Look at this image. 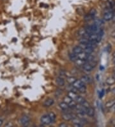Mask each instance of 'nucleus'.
Instances as JSON below:
<instances>
[{
	"instance_id": "1",
	"label": "nucleus",
	"mask_w": 115,
	"mask_h": 127,
	"mask_svg": "<svg viewBox=\"0 0 115 127\" xmlns=\"http://www.w3.org/2000/svg\"><path fill=\"white\" fill-rule=\"evenodd\" d=\"M75 88H76L79 93H85L86 92V84H84L81 80H76L73 84H72Z\"/></svg>"
},
{
	"instance_id": "2",
	"label": "nucleus",
	"mask_w": 115,
	"mask_h": 127,
	"mask_svg": "<svg viewBox=\"0 0 115 127\" xmlns=\"http://www.w3.org/2000/svg\"><path fill=\"white\" fill-rule=\"evenodd\" d=\"M71 121L73 125H74L75 127H83L84 125H85L87 123V120L84 118H79L76 116H75Z\"/></svg>"
},
{
	"instance_id": "3",
	"label": "nucleus",
	"mask_w": 115,
	"mask_h": 127,
	"mask_svg": "<svg viewBox=\"0 0 115 127\" xmlns=\"http://www.w3.org/2000/svg\"><path fill=\"white\" fill-rule=\"evenodd\" d=\"M96 65H97V62L95 60L94 61L86 62V63L82 66V68L86 72H91L96 67Z\"/></svg>"
},
{
	"instance_id": "4",
	"label": "nucleus",
	"mask_w": 115,
	"mask_h": 127,
	"mask_svg": "<svg viewBox=\"0 0 115 127\" xmlns=\"http://www.w3.org/2000/svg\"><path fill=\"white\" fill-rule=\"evenodd\" d=\"M113 16H114V12L111 10L106 9V11L104 12L103 15V20L106 21H109L113 19Z\"/></svg>"
},
{
	"instance_id": "5",
	"label": "nucleus",
	"mask_w": 115,
	"mask_h": 127,
	"mask_svg": "<svg viewBox=\"0 0 115 127\" xmlns=\"http://www.w3.org/2000/svg\"><path fill=\"white\" fill-rule=\"evenodd\" d=\"M40 122L43 126H48V125L52 124L51 119H50L49 116L48 114H45V115H43L41 117Z\"/></svg>"
},
{
	"instance_id": "6",
	"label": "nucleus",
	"mask_w": 115,
	"mask_h": 127,
	"mask_svg": "<svg viewBox=\"0 0 115 127\" xmlns=\"http://www.w3.org/2000/svg\"><path fill=\"white\" fill-rule=\"evenodd\" d=\"M63 102H65L66 103H67L68 105L71 108V109H75L76 107L77 103L74 101V100L71 99L69 96H66L63 99Z\"/></svg>"
},
{
	"instance_id": "7",
	"label": "nucleus",
	"mask_w": 115,
	"mask_h": 127,
	"mask_svg": "<svg viewBox=\"0 0 115 127\" xmlns=\"http://www.w3.org/2000/svg\"><path fill=\"white\" fill-rule=\"evenodd\" d=\"M30 118H29L28 116H22L21 118H20L19 119V123L22 126H24V127H26V126H28L29 124L30 123Z\"/></svg>"
},
{
	"instance_id": "8",
	"label": "nucleus",
	"mask_w": 115,
	"mask_h": 127,
	"mask_svg": "<svg viewBox=\"0 0 115 127\" xmlns=\"http://www.w3.org/2000/svg\"><path fill=\"white\" fill-rule=\"evenodd\" d=\"M59 107L61 109V110L63 112H67L70 111V109H72L70 108L68 105L67 103H66L65 102H62L59 104Z\"/></svg>"
},
{
	"instance_id": "9",
	"label": "nucleus",
	"mask_w": 115,
	"mask_h": 127,
	"mask_svg": "<svg viewBox=\"0 0 115 127\" xmlns=\"http://www.w3.org/2000/svg\"><path fill=\"white\" fill-rule=\"evenodd\" d=\"M75 116L73 114L70 113L69 112H63L62 114V118L65 121H70L72 120L73 118H74Z\"/></svg>"
},
{
	"instance_id": "10",
	"label": "nucleus",
	"mask_w": 115,
	"mask_h": 127,
	"mask_svg": "<svg viewBox=\"0 0 115 127\" xmlns=\"http://www.w3.org/2000/svg\"><path fill=\"white\" fill-rule=\"evenodd\" d=\"M77 35L78 36L80 37V38H88L89 37V35L87 34L86 30L84 28H82L79 30L78 32H77Z\"/></svg>"
},
{
	"instance_id": "11",
	"label": "nucleus",
	"mask_w": 115,
	"mask_h": 127,
	"mask_svg": "<svg viewBox=\"0 0 115 127\" xmlns=\"http://www.w3.org/2000/svg\"><path fill=\"white\" fill-rule=\"evenodd\" d=\"M81 80L83 82L84 84H90L91 82H92V78H91L90 76L89 75H84L81 78Z\"/></svg>"
},
{
	"instance_id": "12",
	"label": "nucleus",
	"mask_w": 115,
	"mask_h": 127,
	"mask_svg": "<svg viewBox=\"0 0 115 127\" xmlns=\"http://www.w3.org/2000/svg\"><path fill=\"white\" fill-rule=\"evenodd\" d=\"M54 103V100L52 98H48L47 100L44 101L43 103V106L44 107H49L52 106V105Z\"/></svg>"
},
{
	"instance_id": "13",
	"label": "nucleus",
	"mask_w": 115,
	"mask_h": 127,
	"mask_svg": "<svg viewBox=\"0 0 115 127\" xmlns=\"http://www.w3.org/2000/svg\"><path fill=\"white\" fill-rule=\"evenodd\" d=\"M104 29H103L102 28H100L99 30V32H97V42H98V43H99L101 41L102 37L104 36Z\"/></svg>"
},
{
	"instance_id": "14",
	"label": "nucleus",
	"mask_w": 115,
	"mask_h": 127,
	"mask_svg": "<svg viewBox=\"0 0 115 127\" xmlns=\"http://www.w3.org/2000/svg\"><path fill=\"white\" fill-rule=\"evenodd\" d=\"M86 115L90 118H92L95 116V109L92 107H89L86 109Z\"/></svg>"
},
{
	"instance_id": "15",
	"label": "nucleus",
	"mask_w": 115,
	"mask_h": 127,
	"mask_svg": "<svg viewBox=\"0 0 115 127\" xmlns=\"http://www.w3.org/2000/svg\"><path fill=\"white\" fill-rule=\"evenodd\" d=\"M56 83L59 86H64L65 84V78L63 77H61V76H59L58 77L56 78Z\"/></svg>"
},
{
	"instance_id": "16",
	"label": "nucleus",
	"mask_w": 115,
	"mask_h": 127,
	"mask_svg": "<svg viewBox=\"0 0 115 127\" xmlns=\"http://www.w3.org/2000/svg\"><path fill=\"white\" fill-rule=\"evenodd\" d=\"M78 96H79V94L77 93H74V92H72V91H68V96H69L74 101H75L77 98L78 97Z\"/></svg>"
},
{
	"instance_id": "17",
	"label": "nucleus",
	"mask_w": 115,
	"mask_h": 127,
	"mask_svg": "<svg viewBox=\"0 0 115 127\" xmlns=\"http://www.w3.org/2000/svg\"><path fill=\"white\" fill-rule=\"evenodd\" d=\"M83 51V50L82 49V48L79 45L76 46L73 48V50H72V52L74 53L75 54H79Z\"/></svg>"
},
{
	"instance_id": "18",
	"label": "nucleus",
	"mask_w": 115,
	"mask_h": 127,
	"mask_svg": "<svg viewBox=\"0 0 115 127\" xmlns=\"http://www.w3.org/2000/svg\"><path fill=\"white\" fill-rule=\"evenodd\" d=\"M48 115H49L50 119H51V123H52V124H53V123L56 122V115L55 114V113L51 112H49V113L48 114Z\"/></svg>"
},
{
	"instance_id": "19",
	"label": "nucleus",
	"mask_w": 115,
	"mask_h": 127,
	"mask_svg": "<svg viewBox=\"0 0 115 127\" xmlns=\"http://www.w3.org/2000/svg\"><path fill=\"white\" fill-rule=\"evenodd\" d=\"M69 58H70V60L72 62H75L77 60L79 59L78 58V56H77V54H75L74 53L72 52L71 53L69 54Z\"/></svg>"
},
{
	"instance_id": "20",
	"label": "nucleus",
	"mask_w": 115,
	"mask_h": 127,
	"mask_svg": "<svg viewBox=\"0 0 115 127\" xmlns=\"http://www.w3.org/2000/svg\"><path fill=\"white\" fill-rule=\"evenodd\" d=\"M93 23L96 24L97 26H99V27H102V25H104V21L102 19H94Z\"/></svg>"
},
{
	"instance_id": "21",
	"label": "nucleus",
	"mask_w": 115,
	"mask_h": 127,
	"mask_svg": "<svg viewBox=\"0 0 115 127\" xmlns=\"http://www.w3.org/2000/svg\"><path fill=\"white\" fill-rule=\"evenodd\" d=\"M88 14L90 15L91 17L93 19V20L95 18V16H96V14H97V10L95 9V8H92V9L90 10V11L89 12Z\"/></svg>"
},
{
	"instance_id": "22",
	"label": "nucleus",
	"mask_w": 115,
	"mask_h": 127,
	"mask_svg": "<svg viewBox=\"0 0 115 127\" xmlns=\"http://www.w3.org/2000/svg\"><path fill=\"white\" fill-rule=\"evenodd\" d=\"M86 60H83V59H77L76 61L75 62V63L76 64V65H77V66H83L84 64L86 63Z\"/></svg>"
},
{
	"instance_id": "23",
	"label": "nucleus",
	"mask_w": 115,
	"mask_h": 127,
	"mask_svg": "<svg viewBox=\"0 0 115 127\" xmlns=\"http://www.w3.org/2000/svg\"><path fill=\"white\" fill-rule=\"evenodd\" d=\"M93 51H94V48H90V47L86 48L85 49H84L83 50L84 52L86 53H88V54H92V53L93 52Z\"/></svg>"
},
{
	"instance_id": "24",
	"label": "nucleus",
	"mask_w": 115,
	"mask_h": 127,
	"mask_svg": "<svg viewBox=\"0 0 115 127\" xmlns=\"http://www.w3.org/2000/svg\"><path fill=\"white\" fill-rule=\"evenodd\" d=\"M67 82L69 84H73L75 82V81L76 80V78L75 77H73V76H70V77H68L67 78Z\"/></svg>"
},
{
	"instance_id": "25",
	"label": "nucleus",
	"mask_w": 115,
	"mask_h": 127,
	"mask_svg": "<svg viewBox=\"0 0 115 127\" xmlns=\"http://www.w3.org/2000/svg\"><path fill=\"white\" fill-rule=\"evenodd\" d=\"M106 83L108 84V85H112V84H113L114 83H115V78L113 77L109 78H107V80H106Z\"/></svg>"
},
{
	"instance_id": "26",
	"label": "nucleus",
	"mask_w": 115,
	"mask_h": 127,
	"mask_svg": "<svg viewBox=\"0 0 115 127\" xmlns=\"http://www.w3.org/2000/svg\"><path fill=\"white\" fill-rule=\"evenodd\" d=\"M114 104H115V100H111V101H109L108 102L106 103V106L107 107H108V108H110V107H112Z\"/></svg>"
},
{
	"instance_id": "27",
	"label": "nucleus",
	"mask_w": 115,
	"mask_h": 127,
	"mask_svg": "<svg viewBox=\"0 0 115 127\" xmlns=\"http://www.w3.org/2000/svg\"><path fill=\"white\" fill-rule=\"evenodd\" d=\"M111 110L113 112H115V104H114L111 107H110Z\"/></svg>"
},
{
	"instance_id": "28",
	"label": "nucleus",
	"mask_w": 115,
	"mask_h": 127,
	"mask_svg": "<svg viewBox=\"0 0 115 127\" xmlns=\"http://www.w3.org/2000/svg\"><path fill=\"white\" fill-rule=\"evenodd\" d=\"M59 127H67V125L65 124V123H61L60 125H59Z\"/></svg>"
},
{
	"instance_id": "29",
	"label": "nucleus",
	"mask_w": 115,
	"mask_h": 127,
	"mask_svg": "<svg viewBox=\"0 0 115 127\" xmlns=\"http://www.w3.org/2000/svg\"><path fill=\"white\" fill-rule=\"evenodd\" d=\"M12 124L11 123H7L5 125V127H12Z\"/></svg>"
},
{
	"instance_id": "30",
	"label": "nucleus",
	"mask_w": 115,
	"mask_h": 127,
	"mask_svg": "<svg viewBox=\"0 0 115 127\" xmlns=\"http://www.w3.org/2000/svg\"><path fill=\"white\" fill-rule=\"evenodd\" d=\"M3 123V121L1 119H0V127H1V126H2Z\"/></svg>"
},
{
	"instance_id": "31",
	"label": "nucleus",
	"mask_w": 115,
	"mask_h": 127,
	"mask_svg": "<svg viewBox=\"0 0 115 127\" xmlns=\"http://www.w3.org/2000/svg\"><path fill=\"white\" fill-rule=\"evenodd\" d=\"M111 92H112V93H113V94H115V87L114 89H113V90L111 91Z\"/></svg>"
},
{
	"instance_id": "32",
	"label": "nucleus",
	"mask_w": 115,
	"mask_h": 127,
	"mask_svg": "<svg viewBox=\"0 0 115 127\" xmlns=\"http://www.w3.org/2000/svg\"><path fill=\"white\" fill-rule=\"evenodd\" d=\"M113 62L114 64H115V57H113Z\"/></svg>"
},
{
	"instance_id": "33",
	"label": "nucleus",
	"mask_w": 115,
	"mask_h": 127,
	"mask_svg": "<svg viewBox=\"0 0 115 127\" xmlns=\"http://www.w3.org/2000/svg\"><path fill=\"white\" fill-rule=\"evenodd\" d=\"M113 77L114 78H115V74H114V75H113Z\"/></svg>"
},
{
	"instance_id": "34",
	"label": "nucleus",
	"mask_w": 115,
	"mask_h": 127,
	"mask_svg": "<svg viewBox=\"0 0 115 127\" xmlns=\"http://www.w3.org/2000/svg\"><path fill=\"white\" fill-rule=\"evenodd\" d=\"M113 57H115V52L114 53V55H113Z\"/></svg>"
}]
</instances>
